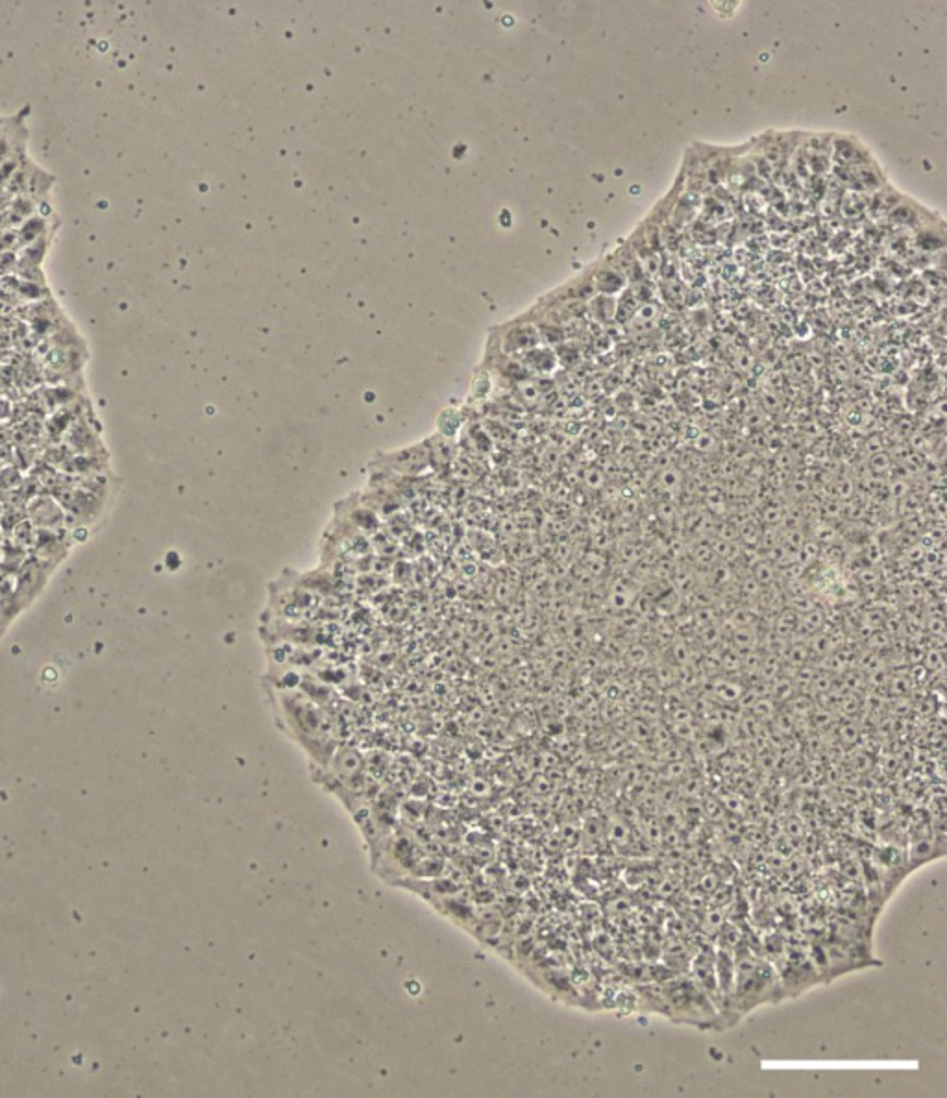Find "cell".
<instances>
[{"label": "cell", "instance_id": "obj_5", "mask_svg": "<svg viewBox=\"0 0 947 1098\" xmlns=\"http://www.w3.org/2000/svg\"><path fill=\"white\" fill-rule=\"evenodd\" d=\"M744 631H746V629H738L737 636L744 635ZM750 644V638H744V642H742V647L750 646Z\"/></svg>", "mask_w": 947, "mask_h": 1098}, {"label": "cell", "instance_id": "obj_1", "mask_svg": "<svg viewBox=\"0 0 947 1098\" xmlns=\"http://www.w3.org/2000/svg\"><path fill=\"white\" fill-rule=\"evenodd\" d=\"M785 995L783 980L772 965L750 952L735 962V976L729 995L722 1004V1023H737L751 1010L777 1002Z\"/></svg>", "mask_w": 947, "mask_h": 1098}, {"label": "cell", "instance_id": "obj_2", "mask_svg": "<svg viewBox=\"0 0 947 1098\" xmlns=\"http://www.w3.org/2000/svg\"><path fill=\"white\" fill-rule=\"evenodd\" d=\"M642 997L652 1008L665 1013L676 1023L714 1028L722 1023V1015L713 997L696 982V978H674L661 984L642 988Z\"/></svg>", "mask_w": 947, "mask_h": 1098}, {"label": "cell", "instance_id": "obj_6", "mask_svg": "<svg viewBox=\"0 0 947 1098\" xmlns=\"http://www.w3.org/2000/svg\"><path fill=\"white\" fill-rule=\"evenodd\" d=\"M2 122H4V119H0V128H2Z\"/></svg>", "mask_w": 947, "mask_h": 1098}, {"label": "cell", "instance_id": "obj_4", "mask_svg": "<svg viewBox=\"0 0 947 1098\" xmlns=\"http://www.w3.org/2000/svg\"><path fill=\"white\" fill-rule=\"evenodd\" d=\"M52 185H54V178L49 176L43 169H39L36 163L26 156L17 165V169L13 171L10 180L2 187V191L10 193L15 198L21 196V198H32V200H37V198L45 200V196L49 195Z\"/></svg>", "mask_w": 947, "mask_h": 1098}, {"label": "cell", "instance_id": "obj_3", "mask_svg": "<svg viewBox=\"0 0 947 1098\" xmlns=\"http://www.w3.org/2000/svg\"><path fill=\"white\" fill-rule=\"evenodd\" d=\"M278 712L285 718L291 736L306 747L309 755L326 764L333 757V721L311 697L291 688L274 690Z\"/></svg>", "mask_w": 947, "mask_h": 1098}]
</instances>
